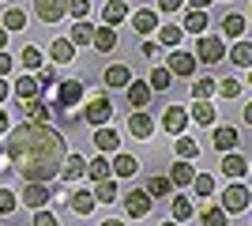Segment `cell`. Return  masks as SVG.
<instances>
[{"instance_id":"cb8c5ba5","label":"cell","mask_w":252,"mask_h":226,"mask_svg":"<svg viewBox=\"0 0 252 226\" xmlns=\"http://www.w3.org/2000/svg\"><path fill=\"white\" fill-rule=\"evenodd\" d=\"M49 57H53V65H68L75 57V45L68 42V38H53V45H49Z\"/></svg>"},{"instance_id":"30bf717a","label":"cell","mask_w":252,"mask_h":226,"mask_svg":"<svg viewBox=\"0 0 252 226\" xmlns=\"http://www.w3.org/2000/svg\"><path fill=\"white\" fill-rule=\"evenodd\" d=\"M162 129H166L169 136H181V132L189 129V109L185 106H169L166 113H162Z\"/></svg>"},{"instance_id":"d590c367","label":"cell","mask_w":252,"mask_h":226,"mask_svg":"<svg viewBox=\"0 0 252 226\" xmlns=\"http://www.w3.org/2000/svg\"><path fill=\"white\" fill-rule=\"evenodd\" d=\"M189 117L196 121V125H215V106H211V102H196Z\"/></svg>"},{"instance_id":"b9f144b4","label":"cell","mask_w":252,"mask_h":226,"mask_svg":"<svg viewBox=\"0 0 252 226\" xmlns=\"http://www.w3.org/2000/svg\"><path fill=\"white\" fill-rule=\"evenodd\" d=\"M19 61H23V68H34V72H38V68H42V49H38V45H27L19 53Z\"/></svg>"},{"instance_id":"bcb514c9","label":"cell","mask_w":252,"mask_h":226,"mask_svg":"<svg viewBox=\"0 0 252 226\" xmlns=\"http://www.w3.org/2000/svg\"><path fill=\"white\" fill-rule=\"evenodd\" d=\"M68 11H72L79 23H83L87 15H91V0H68Z\"/></svg>"},{"instance_id":"f546056e","label":"cell","mask_w":252,"mask_h":226,"mask_svg":"<svg viewBox=\"0 0 252 226\" xmlns=\"http://www.w3.org/2000/svg\"><path fill=\"white\" fill-rule=\"evenodd\" d=\"M0 27H4V31H23V27H27V15H23V8H4V19H0Z\"/></svg>"},{"instance_id":"52a82bcc","label":"cell","mask_w":252,"mask_h":226,"mask_svg":"<svg viewBox=\"0 0 252 226\" xmlns=\"http://www.w3.org/2000/svg\"><path fill=\"white\" fill-rule=\"evenodd\" d=\"M151 204H155V200H151L143 189H132V193L125 196V211H128V219H147V215H151Z\"/></svg>"},{"instance_id":"836d02e7","label":"cell","mask_w":252,"mask_h":226,"mask_svg":"<svg viewBox=\"0 0 252 226\" xmlns=\"http://www.w3.org/2000/svg\"><path fill=\"white\" fill-rule=\"evenodd\" d=\"M215 79H211V75H200V79H196V83H192V98H196V102H207L211 95H215Z\"/></svg>"},{"instance_id":"484cf974","label":"cell","mask_w":252,"mask_h":226,"mask_svg":"<svg viewBox=\"0 0 252 226\" xmlns=\"http://www.w3.org/2000/svg\"><path fill=\"white\" fill-rule=\"evenodd\" d=\"M64 38H68L75 49H79V45H91V38H94V27H91V23H75L72 34H64Z\"/></svg>"},{"instance_id":"2e32d148","label":"cell","mask_w":252,"mask_h":226,"mask_svg":"<svg viewBox=\"0 0 252 226\" xmlns=\"http://www.w3.org/2000/svg\"><path fill=\"white\" fill-rule=\"evenodd\" d=\"M68 204H72V211H75V215H91L98 200H94V193H91V189H72Z\"/></svg>"},{"instance_id":"8992f818","label":"cell","mask_w":252,"mask_h":226,"mask_svg":"<svg viewBox=\"0 0 252 226\" xmlns=\"http://www.w3.org/2000/svg\"><path fill=\"white\" fill-rule=\"evenodd\" d=\"M34 15L42 23H61L68 15V0H34Z\"/></svg>"},{"instance_id":"680465c9","label":"cell","mask_w":252,"mask_h":226,"mask_svg":"<svg viewBox=\"0 0 252 226\" xmlns=\"http://www.w3.org/2000/svg\"><path fill=\"white\" fill-rule=\"evenodd\" d=\"M162 226H177V223H173V219H169V223H162Z\"/></svg>"},{"instance_id":"7c38bea8","label":"cell","mask_w":252,"mask_h":226,"mask_svg":"<svg viewBox=\"0 0 252 226\" xmlns=\"http://www.w3.org/2000/svg\"><path fill=\"white\" fill-rule=\"evenodd\" d=\"M19 109L27 113V121H34V125H49V117H53L49 106L42 102V95H38V98H27V102H19Z\"/></svg>"},{"instance_id":"83f0119b","label":"cell","mask_w":252,"mask_h":226,"mask_svg":"<svg viewBox=\"0 0 252 226\" xmlns=\"http://www.w3.org/2000/svg\"><path fill=\"white\" fill-rule=\"evenodd\" d=\"M94 147L98 151H117L121 147V136L113 129H94Z\"/></svg>"},{"instance_id":"6f0895ef","label":"cell","mask_w":252,"mask_h":226,"mask_svg":"<svg viewBox=\"0 0 252 226\" xmlns=\"http://www.w3.org/2000/svg\"><path fill=\"white\" fill-rule=\"evenodd\" d=\"M102 226H125V223H121V219H105Z\"/></svg>"},{"instance_id":"f1b7e54d","label":"cell","mask_w":252,"mask_h":226,"mask_svg":"<svg viewBox=\"0 0 252 226\" xmlns=\"http://www.w3.org/2000/svg\"><path fill=\"white\" fill-rule=\"evenodd\" d=\"M169 211H173V223H189L192 219V200L189 196H173V204H169Z\"/></svg>"},{"instance_id":"9c48e42d","label":"cell","mask_w":252,"mask_h":226,"mask_svg":"<svg viewBox=\"0 0 252 226\" xmlns=\"http://www.w3.org/2000/svg\"><path fill=\"white\" fill-rule=\"evenodd\" d=\"M211 143H215L219 155H230V151H237V143H241V132L230 129V125H222V129L211 132Z\"/></svg>"},{"instance_id":"7bdbcfd3","label":"cell","mask_w":252,"mask_h":226,"mask_svg":"<svg viewBox=\"0 0 252 226\" xmlns=\"http://www.w3.org/2000/svg\"><path fill=\"white\" fill-rule=\"evenodd\" d=\"M181 38H185V31H181V27H162V34H158V42L169 45V49H177Z\"/></svg>"},{"instance_id":"8fae6325","label":"cell","mask_w":252,"mask_h":226,"mask_svg":"<svg viewBox=\"0 0 252 226\" xmlns=\"http://www.w3.org/2000/svg\"><path fill=\"white\" fill-rule=\"evenodd\" d=\"M125 91H128V106H132V113H143V106L151 102V87L143 83V79H132Z\"/></svg>"},{"instance_id":"44dd1931","label":"cell","mask_w":252,"mask_h":226,"mask_svg":"<svg viewBox=\"0 0 252 226\" xmlns=\"http://www.w3.org/2000/svg\"><path fill=\"white\" fill-rule=\"evenodd\" d=\"M192 177H196V173H192V162H173V170H169V185H173V189H189L192 185Z\"/></svg>"},{"instance_id":"277c9868","label":"cell","mask_w":252,"mask_h":226,"mask_svg":"<svg viewBox=\"0 0 252 226\" xmlns=\"http://www.w3.org/2000/svg\"><path fill=\"white\" fill-rule=\"evenodd\" d=\"M226 57V42L222 38H196V65H219Z\"/></svg>"},{"instance_id":"f5cc1de1","label":"cell","mask_w":252,"mask_h":226,"mask_svg":"<svg viewBox=\"0 0 252 226\" xmlns=\"http://www.w3.org/2000/svg\"><path fill=\"white\" fill-rule=\"evenodd\" d=\"M203 8H211V0H189V11H203Z\"/></svg>"},{"instance_id":"f6af8a7d","label":"cell","mask_w":252,"mask_h":226,"mask_svg":"<svg viewBox=\"0 0 252 226\" xmlns=\"http://www.w3.org/2000/svg\"><path fill=\"white\" fill-rule=\"evenodd\" d=\"M19 207V196L11 193V189H0V215H11Z\"/></svg>"},{"instance_id":"db71d44e","label":"cell","mask_w":252,"mask_h":226,"mask_svg":"<svg viewBox=\"0 0 252 226\" xmlns=\"http://www.w3.org/2000/svg\"><path fill=\"white\" fill-rule=\"evenodd\" d=\"M8 38H11V34L4 31V27H0V53H8Z\"/></svg>"},{"instance_id":"c3c4849f","label":"cell","mask_w":252,"mask_h":226,"mask_svg":"<svg viewBox=\"0 0 252 226\" xmlns=\"http://www.w3.org/2000/svg\"><path fill=\"white\" fill-rule=\"evenodd\" d=\"M215 91H222V98H237L241 95V83L237 79H222V87H215Z\"/></svg>"},{"instance_id":"603a6c76","label":"cell","mask_w":252,"mask_h":226,"mask_svg":"<svg viewBox=\"0 0 252 226\" xmlns=\"http://www.w3.org/2000/svg\"><path fill=\"white\" fill-rule=\"evenodd\" d=\"M128 83H132V68L128 65H109L105 68V87L117 91V87H128Z\"/></svg>"},{"instance_id":"74e56055","label":"cell","mask_w":252,"mask_h":226,"mask_svg":"<svg viewBox=\"0 0 252 226\" xmlns=\"http://www.w3.org/2000/svg\"><path fill=\"white\" fill-rule=\"evenodd\" d=\"M177 155H181V162L200 159V143H196V140H189V136H177Z\"/></svg>"},{"instance_id":"1f68e13d","label":"cell","mask_w":252,"mask_h":226,"mask_svg":"<svg viewBox=\"0 0 252 226\" xmlns=\"http://www.w3.org/2000/svg\"><path fill=\"white\" fill-rule=\"evenodd\" d=\"M169 83H173V75H169L162 65H158V68H151V79H147L151 95H155V91H169Z\"/></svg>"},{"instance_id":"7a4b0ae2","label":"cell","mask_w":252,"mask_h":226,"mask_svg":"<svg viewBox=\"0 0 252 226\" xmlns=\"http://www.w3.org/2000/svg\"><path fill=\"white\" fill-rule=\"evenodd\" d=\"M249 204H252V193H249V185L233 181L230 189H222V211H226V215H241V211H245Z\"/></svg>"},{"instance_id":"4316f807","label":"cell","mask_w":252,"mask_h":226,"mask_svg":"<svg viewBox=\"0 0 252 226\" xmlns=\"http://www.w3.org/2000/svg\"><path fill=\"white\" fill-rule=\"evenodd\" d=\"M245 27H249V23H245L241 11H233V15H226V19H222V34H226V38H241Z\"/></svg>"},{"instance_id":"e575fe53","label":"cell","mask_w":252,"mask_h":226,"mask_svg":"<svg viewBox=\"0 0 252 226\" xmlns=\"http://www.w3.org/2000/svg\"><path fill=\"white\" fill-rule=\"evenodd\" d=\"M181 31H189V34H203V31H207V11H189Z\"/></svg>"},{"instance_id":"7dc6e473","label":"cell","mask_w":252,"mask_h":226,"mask_svg":"<svg viewBox=\"0 0 252 226\" xmlns=\"http://www.w3.org/2000/svg\"><path fill=\"white\" fill-rule=\"evenodd\" d=\"M34 226H57V215H53L49 207H38L34 211Z\"/></svg>"},{"instance_id":"4dcf8cb0","label":"cell","mask_w":252,"mask_h":226,"mask_svg":"<svg viewBox=\"0 0 252 226\" xmlns=\"http://www.w3.org/2000/svg\"><path fill=\"white\" fill-rule=\"evenodd\" d=\"M87 177H91V181H109V159H91V162H87Z\"/></svg>"},{"instance_id":"91938a15","label":"cell","mask_w":252,"mask_h":226,"mask_svg":"<svg viewBox=\"0 0 252 226\" xmlns=\"http://www.w3.org/2000/svg\"><path fill=\"white\" fill-rule=\"evenodd\" d=\"M0 155H4V143H0Z\"/></svg>"},{"instance_id":"d4e9b609","label":"cell","mask_w":252,"mask_h":226,"mask_svg":"<svg viewBox=\"0 0 252 226\" xmlns=\"http://www.w3.org/2000/svg\"><path fill=\"white\" fill-rule=\"evenodd\" d=\"M143 193L151 196V200H162V196H169L173 193V185H169V177H147V185H143Z\"/></svg>"},{"instance_id":"9a60e30c","label":"cell","mask_w":252,"mask_h":226,"mask_svg":"<svg viewBox=\"0 0 252 226\" xmlns=\"http://www.w3.org/2000/svg\"><path fill=\"white\" fill-rule=\"evenodd\" d=\"M49 200H53V189H45V185H27V189H23V204L31 207V211L45 207Z\"/></svg>"},{"instance_id":"d6986e66","label":"cell","mask_w":252,"mask_h":226,"mask_svg":"<svg viewBox=\"0 0 252 226\" xmlns=\"http://www.w3.org/2000/svg\"><path fill=\"white\" fill-rule=\"evenodd\" d=\"M128 19V4L125 0H109L102 8V27H117V23H125Z\"/></svg>"},{"instance_id":"816d5d0a","label":"cell","mask_w":252,"mask_h":226,"mask_svg":"<svg viewBox=\"0 0 252 226\" xmlns=\"http://www.w3.org/2000/svg\"><path fill=\"white\" fill-rule=\"evenodd\" d=\"M181 4H185V0H158V8H162V11H177Z\"/></svg>"},{"instance_id":"f907efd6","label":"cell","mask_w":252,"mask_h":226,"mask_svg":"<svg viewBox=\"0 0 252 226\" xmlns=\"http://www.w3.org/2000/svg\"><path fill=\"white\" fill-rule=\"evenodd\" d=\"M11 72V53H0V79Z\"/></svg>"},{"instance_id":"e0dca14e","label":"cell","mask_w":252,"mask_h":226,"mask_svg":"<svg viewBox=\"0 0 252 226\" xmlns=\"http://www.w3.org/2000/svg\"><path fill=\"white\" fill-rule=\"evenodd\" d=\"M83 170H87V159H83V155H64V162H61V170H57V177H64V181H75V177H83Z\"/></svg>"},{"instance_id":"ba28073f","label":"cell","mask_w":252,"mask_h":226,"mask_svg":"<svg viewBox=\"0 0 252 226\" xmlns=\"http://www.w3.org/2000/svg\"><path fill=\"white\" fill-rule=\"evenodd\" d=\"M166 72L169 75H185V79H192V72H196V57L185 53V49H173L166 61Z\"/></svg>"},{"instance_id":"11a10c76","label":"cell","mask_w":252,"mask_h":226,"mask_svg":"<svg viewBox=\"0 0 252 226\" xmlns=\"http://www.w3.org/2000/svg\"><path fill=\"white\" fill-rule=\"evenodd\" d=\"M8 125H11V121H8V113H4V109H0V136H4V132H8Z\"/></svg>"},{"instance_id":"f35d334b","label":"cell","mask_w":252,"mask_h":226,"mask_svg":"<svg viewBox=\"0 0 252 226\" xmlns=\"http://www.w3.org/2000/svg\"><path fill=\"white\" fill-rule=\"evenodd\" d=\"M91 193H94V200H102V204H113L117 200V181H98Z\"/></svg>"},{"instance_id":"6da1fadb","label":"cell","mask_w":252,"mask_h":226,"mask_svg":"<svg viewBox=\"0 0 252 226\" xmlns=\"http://www.w3.org/2000/svg\"><path fill=\"white\" fill-rule=\"evenodd\" d=\"M4 155L11 159L15 173H19L27 185H45V181L57 177V170H61L68 147H64V140H61V132H57V129L23 121V125H11V129H8Z\"/></svg>"},{"instance_id":"ee69618b","label":"cell","mask_w":252,"mask_h":226,"mask_svg":"<svg viewBox=\"0 0 252 226\" xmlns=\"http://www.w3.org/2000/svg\"><path fill=\"white\" fill-rule=\"evenodd\" d=\"M34 83H38V95H45L49 87H57V72H53V68H38Z\"/></svg>"},{"instance_id":"5bb4252c","label":"cell","mask_w":252,"mask_h":226,"mask_svg":"<svg viewBox=\"0 0 252 226\" xmlns=\"http://www.w3.org/2000/svg\"><path fill=\"white\" fill-rule=\"evenodd\" d=\"M222 173H226V177H233V181H237V177H245V173H249V159H245L241 151L222 155Z\"/></svg>"},{"instance_id":"681fc988","label":"cell","mask_w":252,"mask_h":226,"mask_svg":"<svg viewBox=\"0 0 252 226\" xmlns=\"http://www.w3.org/2000/svg\"><path fill=\"white\" fill-rule=\"evenodd\" d=\"M158 49H162L158 42H143V57H147V61H155V57H158Z\"/></svg>"},{"instance_id":"4fadbf2b","label":"cell","mask_w":252,"mask_h":226,"mask_svg":"<svg viewBox=\"0 0 252 226\" xmlns=\"http://www.w3.org/2000/svg\"><path fill=\"white\" fill-rule=\"evenodd\" d=\"M128 132H132L136 140H151V136H155V117H147V113H128Z\"/></svg>"},{"instance_id":"d6a6232c","label":"cell","mask_w":252,"mask_h":226,"mask_svg":"<svg viewBox=\"0 0 252 226\" xmlns=\"http://www.w3.org/2000/svg\"><path fill=\"white\" fill-rule=\"evenodd\" d=\"M15 98H19V102L38 98V83H34V75H19V79H15Z\"/></svg>"},{"instance_id":"ab89813d","label":"cell","mask_w":252,"mask_h":226,"mask_svg":"<svg viewBox=\"0 0 252 226\" xmlns=\"http://www.w3.org/2000/svg\"><path fill=\"white\" fill-rule=\"evenodd\" d=\"M189 189H196V196H211L215 193V177H211V173H196Z\"/></svg>"},{"instance_id":"60d3db41","label":"cell","mask_w":252,"mask_h":226,"mask_svg":"<svg viewBox=\"0 0 252 226\" xmlns=\"http://www.w3.org/2000/svg\"><path fill=\"white\" fill-rule=\"evenodd\" d=\"M200 223H203V226H226L230 219H226V211H222V207H203Z\"/></svg>"},{"instance_id":"ffe728a7","label":"cell","mask_w":252,"mask_h":226,"mask_svg":"<svg viewBox=\"0 0 252 226\" xmlns=\"http://www.w3.org/2000/svg\"><path fill=\"white\" fill-rule=\"evenodd\" d=\"M91 45H94L98 53H113V49H117V31H113V27H94Z\"/></svg>"},{"instance_id":"8d00e7d4","label":"cell","mask_w":252,"mask_h":226,"mask_svg":"<svg viewBox=\"0 0 252 226\" xmlns=\"http://www.w3.org/2000/svg\"><path fill=\"white\" fill-rule=\"evenodd\" d=\"M230 61H233L237 68H249V65H252V45H249V42H237V45L230 49Z\"/></svg>"},{"instance_id":"ac0fdd59","label":"cell","mask_w":252,"mask_h":226,"mask_svg":"<svg viewBox=\"0 0 252 226\" xmlns=\"http://www.w3.org/2000/svg\"><path fill=\"white\" fill-rule=\"evenodd\" d=\"M132 27H136V34H155L158 31V11L155 8H139L136 15H132Z\"/></svg>"},{"instance_id":"3957f363","label":"cell","mask_w":252,"mask_h":226,"mask_svg":"<svg viewBox=\"0 0 252 226\" xmlns=\"http://www.w3.org/2000/svg\"><path fill=\"white\" fill-rule=\"evenodd\" d=\"M109 117H113V102H109V98H91V102H87V109H83V121L87 125H91V129H105V125H109Z\"/></svg>"},{"instance_id":"9f6ffc18","label":"cell","mask_w":252,"mask_h":226,"mask_svg":"<svg viewBox=\"0 0 252 226\" xmlns=\"http://www.w3.org/2000/svg\"><path fill=\"white\" fill-rule=\"evenodd\" d=\"M4 98H11V87L4 83V79H0V102H4Z\"/></svg>"},{"instance_id":"7402d4cb","label":"cell","mask_w":252,"mask_h":226,"mask_svg":"<svg viewBox=\"0 0 252 226\" xmlns=\"http://www.w3.org/2000/svg\"><path fill=\"white\" fill-rule=\"evenodd\" d=\"M136 170H139V159H132V155L109 159V173H117V177H136Z\"/></svg>"},{"instance_id":"5b68a950","label":"cell","mask_w":252,"mask_h":226,"mask_svg":"<svg viewBox=\"0 0 252 226\" xmlns=\"http://www.w3.org/2000/svg\"><path fill=\"white\" fill-rule=\"evenodd\" d=\"M83 102V83L79 79H64V83H57V109H68L72 106H79Z\"/></svg>"}]
</instances>
